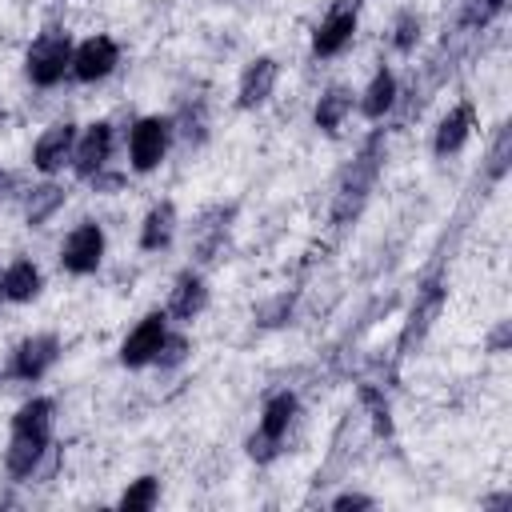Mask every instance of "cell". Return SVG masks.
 Segmentation results:
<instances>
[{"mask_svg":"<svg viewBox=\"0 0 512 512\" xmlns=\"http://www.w3.org/2000/svg\"><path fill=\"white\" fill-rule=\"evenodd\" d=\"M24 68H28V80H32V84H40V88L56 84V80L72 68V44H68V36H60V32L40 36V40L28 48Z\"/></svg>","mask_w":512,"mask_h":512,"instance_id":"obj_1","label":"cell"},{"mask_svg":"<svg viewBox=\"0 0 512 512\" xmlns=\"http://www.w3.org/2000/svg\"><path fill=\"white\" fill-rule=\"evenodd\" d=\"M292 416H296V400H292L288 392H280V396H272V400L264 404L260 432L248 440L252 460H272V456H276V448H280V440H284V432H288Z\"/></svg>","mask_w":512,"mask_h":512,"instance_id":"obj_2","label":"cell"},{"mask_svg":"<svg viewBox=\"0 0 512 512\" xmlns=\"http://www.w3.org/2000/svg\"><path fill=\"white\" fill-rule=\"evenodd\" d=\"M168 132H172V124L160 120V116L136 120V128H132V136H128V152H132V168H136V172H152V168L164 160V152H168Z\"/></svg>","mask_w":512,"mask_h":512,"instance_id":"obj_3","label":"cell"},{"mask_svg":"<svg viewBox=\"0 0 512 512\" xmlns=\"http://www.w3.org/2000/svg\"><path fill=\"white\" fill-rule=\"evenodd\" d=\"M100 256H104V232H100L96 224H80V228H72L68 240H64V248H60V264H64L68 272H76V276L96 272Z\"/></svg>","mask_w":512,"mask_h":512,"instance_id":"obj_4","label":"cell"},{"mask_svg":"<svg viewBox=\"0 0 512 512\" xmlns=\"http://www.w3.org/2000/svg\"><path fill=\"white\" fill-rule=\"evenodd\" d=\"M356 12H360V0H336V4H332V12L324 16V24L316 28V40H312L316 56H336V52L352 40V32H356Z\"/></svg>","mask_w":512,"mask_h":512,"instance_id":"obj_5","label":"cell"},{"mask_svg":"<svg viewBox=\"0 0 512 512\" xmlns=\"http://www.w3.org/2000/svg\"><path fill=\"white\" fill-rule=\"evenodd\" d=\"M160 340H164V312H152V316H144V320L128 332V340L120 344V360H124L128 368H140V364L156 360Z\"/></svg>","mask_w":512,"mask_h":512,"instance_id":"obj_6","label":"cell"},{"mask_svg":"<svg viewBox=\"0 0 512 512\" xmlns=\"http://www.w3.org/2000/svg\"><path fill=\"white\" fill-rule=\"evenodd\" d=\"M116 44L108 40V36H92V40H84L76 52H72V72H76V80H104L112 68H116Z\"/></svg>","mask_w":512,"mask_h":512,"instance_id":"obj_7","label":"cell"},{"mask_svg":"<svg viewBox=\"0 0 512 512\" xmlns=\"http://www.w3.org/2000/svg\"><path fill=\"white\" fill-rule=\"evenodd\" d=\"M56 348H60L56 336H32V340H24L16 348V356H12V372L20 380H40L56 364Z\"/></svg>","mask_w":512,"mask_h":512,"instance_id":"obj_8","label":"cell"},{"mask_svg":"<svg viewBox=\"0 0 512 512\" xmlns=\"http://www.w3.org/2000/svg\"><path fill=\"white\" fill-rule=\"evenodd\" d=\"M72 148H76V132H72V124H52V128L36 140L32 160H36L40 172H60L64 160L72 156Z\"/></svg>","mask_w":512,"mask_h":512,"instance_id":"obj_9","label":"cell"},{"mask_svg":"<svg viewBox=\"0 0 512 512\" xmlns=\"http://www.w3.org/2000/svg\"><path fill=\"white\" fill-rule=\"evenodd\" d=\"M108 152H112V128L108 124H92L84 136H80V144L72 148V160H76V172L84 176V180H92L100 168H104V160H108Z\"/></svg>","mask_w":512,"mask_h":512,"instance_id":"obj_10","label":"cell"},{"mask_svg":"<svg viewBox=\"0 0 512 512\" xmlns=\"http://www.w3.org/2000/svg\"><path fill=\"white\" fill-rule=\"evenodd\" d=\"M276 60H268V56H260V60H252L248 68H244V76H240V108H256V104H264L268 96H272V88H276Z\"/></svg>","mask_w":512,"mask_h":512,"instance_id":"obj_11","label":"cell"},{"mask_svg":"<svg viewBox=\"0 0 512 512\" xmlns=\"http://www.w3.org/2000/svg\"><path fill=\"white\" fill-rule=\"evenodd\" d=\"M468 132H472V104H456V108L440 120V128H436V156L456 152V148L468 140Z\"/></svg>","mask_w":512,"mask_h":512,"instance_id":"obj_12","label":"cell"},{"mask_svg":"<svg viewBox=\"0 0 512 512\" xmlns=\"http://www.w3.org/2000/svg\"><path fill=\"white\" fill-rule=\"evenodd\" d=\"M0 292H4L8 300H16V304L32 300V296L40 292V272H36V264H32V260H16V264H8L4 276H0Z\"/></svg>","mask_w":512,"mask_h":512,"instance_id":"obj_13","label":"cell"},{"mask_svg":"<svg viewBox=\"0 0 512 512\" xmlns=\"http://www.w3.org/2000/svg\"><path fill=\"white\" fill-rule=\"evenodd\" d=\"M172 232H176V208L164 200V204H156V208L144 216V228H140V244H144L148 252H156V248H164V244L172 240Z\"/></svg>","mask_w":512,"mask_h":512,"instance_id":"obj_14","label":"cell"},{"mask_svg":"<svg viewBox=\"0 0 512 512\" xmlns=\"http://www.w3.org/2000/svg\"><path fill=\"white\" fill-rule=\"evenodd\" d=\"M12 432H16V436L48 440V436H52V404H48V400H28V404L12 416Z\"/></svg>","mask_w":512,"mask_h":512,"instance_id":"obj_15","label":"cell"},{"mask_svg":"<svg viewBox=\"0 0 512 512\" xmlns=\"http://www.w3.org/2000/svg\"><path fill=\"white\" fill-rule=\"evenodd\" d=\"M204 300H208V292H204V280L188 272V276H180V280H176L168 312H172V316H180V320H192V316L204 308Z\"/></svg>","mask_w":512,"mask_h":512,"instance_id":"obj_16","label":"cell"},{"mask_svg":"<svg viewBox=\"0 0 512 512\" xmlns=\"http://www.w3.org/2000/svg\"><path fill=\"white\" fill-rule=\"evenodd\" d=\"M48 448V440H36V436H16L12 432V444H8V472L12 476H32V468H36V460H40V452Z\"/></svg>","mask_w":512,"mask_h":512,"instance_id":"obj_17","label":"cell"},{"mask_svg":"<svg viewBox=\"0 0 512 512\" xmlns=\"http://www.w3.org/2000/svg\"><path fill=\"white\" fill-rule=\"evenodd\" d=\"M392 100H396V80H392V72H376V80L368 84V92H364V100H360V112L372 116V120H380V116L392 108Z\"/></svg>","mask_w":512,"mask_h":512,"instance_id":"obj_18","label":"cell"},{"mask_svg":"<svg viewBox=\"0 0 512 512\" xmlns=\"http://www.w3.org/2000/svg\"><path fill=\"white\" fill-rule=\"evenodd\" d=\"M60 204H64V188L40 184V188H32V196H28V204H24V216H28V224H44Z\"/></svg>","mask_w":512,"mask_h":512,"instance_id":"obj_19","label":"cell"},{"mask_svg":"<svg viewBox=\"0 0 512 512\" xmlns=\"http://www.w3.org/2000/svg\"><path fill=\"white\" fill-rule=\"evenodd\" d=\"M348 108H352V96H348L344 88H328V92L320 96V104H316V124H320L324 132H336V124L344 120Z\"/></svg>","mask_w":512,"mask_h":512,"instance_id":"obj_20","label":"cell"},{"mask_svg":"<svg viewBox=\"0 0 512 512\" xmlns=\"http://www.w3.org/2000/svg\"><path fill=\"white\" fill-rule=\"evenodd\" d=\"M440 300H444V292H440V284H428V292L416 300V308H412V324H408V332H404V344L412 340V336H420L424 328H428V320L440 312Z\"/></svg>","mask_w":512,"mask_h":512,"instance_id":"obj_21","label":"cell"},{"mask_svg":"<svg viewBox=\"0 0 512 512\" xmlns=\"http://www.w3.org/2000/svg\"><path fill=\"white\" fill-rule=\"evenodd\" d=\"M156 504V480L152 476H140L136 484H128L124 488V496H120V508L124 512H136V508H152Z\"/></svg>","mask_w":512,"mask_h":512,"instance_id":"obj_22","label":"cell"},{"mask_svg":"<svg viewBox=\"0 0 512 512\" xmlns=\"http://www.w3.org/2000/svg\"><path fill=\"white\" fill-rule=\"evenodd\" d=\"M184 356H188V340L164 332V340H160V348H156V364H160V368H172V364H180Z\"/></svg>","mask_w":512,"mask_h":512,"instance_id":"obj_23","label":"cell"},{"mask_svg":"<svg viewBox=\"0 0 512 512\" xmlns=\"http://www.w3.org/2000/svg\"><path fill=\"white\" fill-rule=\"evenodd\" d=\"M416 40H420V20H416L412 12H404V16L396 20V36H392V44H396L400 52H408V48H416Z\"/></svg>","mask_w":512,"mask_h":512,"instance_id":"obj_24","label":"cell"},{"mask_svg":"<svg viewBox=\"0 0 512 512\" xmlns=\"http://www.w3.org/2000/svg\"><path fill=\"white\" fill-rule=\"evenodd\" d=\"M504 156H508V132H500V140H496V148H492V176L504 172V164H508Z\"/></svg>","mask_w":512,"mask_h":512,"instance_id":"obj_25","label":"cell"},{"mask_svg":"<svg viewBox=\"0 0 512 512\" xmlns=\"http://www.w3.org/2000/svg\"><path fill=\"white\" fill-rule=\"evenodd\" d=\"M332 508H372V500L368 496H356V492H344V496H336Z\"/></svg>","mask_w":512,"mask_h":512,"instance_id":"obj_26","label":"cell"},{"mask_svg":"<svg viewBox=\"0 0 512 512\" xmlns=\"http://www.w3.org/2000/svg\"><path fill=\"white\" fill-rule=\"evenodd\" d=\"M500 4H504V0H488V8H492V12H496V8H500Z\"/></svg>","mask_w":512,"mask_h":512,"instance_id":"obj_27","label":"cell"}]
</instances>
